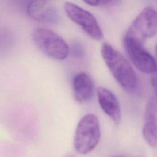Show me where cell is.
<instances>
[{
    "mask_svg": "<svg viewBox=\"0 0 157 157\" xmlns=\"http://www.w3.org/2000/svg\"><path fill=\"white\" fill-rule=\"evenodd\" d=\"M112 157H125L124 156H112Z\"/></svg>",
    "mask_w": 157,
    "mask_h": 157,
    "instance_id": "cell-16",
    "label": "cell"
},
{
    "mask_svg": "<svg viewBox=\"0 0 157 157\" xmlns=\"http://www.w3.org/2000/svg\"><path fill=\"white\" fill-rule=\"evenodd\" d=\"M72 52L74 54L77 56H79L80 55H83V49L81 45H80L78 43L74 44V45L72 47Z\"/></svg>",
    "mask_w": 157,
    "mask_h": 157,
    "instance_id": "cell-12",
    "label": "cell"
},
{
    "mask_svg": "<svg viewBox=\"0 0 157 157\" xmlns=\"http://www.w3.org/2000/svg\"><path fill=\"white\" fill-rule=\"evenodd\" d=\"M124 47L132 63L144 73H154L157 70L152 55L144 47V44L128 38H124Z\"/></svg>",
    "mask_w": 157,
    "mask_h": 157,
    "instance_id": "cell-6",
    "label": "cell"
},
{
    "mask_svg": "<svg viewBox=\"0 0 157 157\" xmlns=\"http://www.w3.org/2000/svg\"><path fill=\"white\" fill-rule=\"evenodd\" d=\"M72 91L75 100L85 102L90 100L94 93V83L91 76L84 72L76 74L72 79Z\"/></svg>",
    "mask_w": 157,
    "mask_h": 157,
    "instance_id": "cell-10",
    "label": "cell"
},
{
    "mask_svg": "<svg viewBox=\"0 0 157 157\" xmlns=\"http://www.w3.org/2000/svg\"><path fill=\"white\" fill-rule=\"evenodd\" d=\"M26 10L28 15L33 20L46 23H57L59 14L56 7L50 1L36 0L29 1Z\"/></svg>",
    "mask_w": 157,
    "mask_h": 157,
    "instance_id": "cell-7",
    "label": "cell"
},
{
    "mask_svg": "<svg viewBox=\"0 0 157 157\" xmlns=\"http://www.w3.org/2000/svg\"><path fill=\"white\" fill-rule=\"evenodd\" d=\"M155 51H156V56H157V45H156V48H155Z\"/></svg>",
    "mask_w": 157,
    "mask_h": 157,
    "instance_id": "cell-15",
    "label": "cell"
},
{
    "mask_svg": "<svg viewBox=\"0 0 157 157\" xmlns=\"http://www.w3.org/2000/svg\"><path fill=\"white\" fill-rule=\"evenodd\" d=\"M33 39L36 45L47 56L59 61L65 59L69 53L66 42L56 33L43 27L34 29Z\"/></svg>",
    "mask_w": 157,
    "mask_h": 157,
    "instance_id": "cell-3",
    "label": "cell"
},
{
    "mask_svg": "<svg viewBox=\"0 0 157 157\" xmlns=\"http://www.w3.org/2000/svg\"><path fill=\"white\" fill-rule=\"evenodd\" d=\"M101 53L109 71L119 85L128 92H134L138 86V79L126 58L107 42L102 44Z\"/></svg>",
    "mask_w": 157,
    "mask_h": 157,
    "instance_id": "cell-1",
    "label": "cell"
},
{
    "mask_svg": "<svg viewBox=\"0 0 157 157\" xmlns=\"http://www.w3.org/2000/svg\"><path fill=\"white\" fill-rule=\"evenodd\" d=\"M64 157H74L72 155H66Z\"/></svg>",
    "mask_w": 157,
    "mask_h": 157,
    "instance_id": "cell-14",
    "label": "cell"
},
{
    "mask_svg": "<svg viewBox=\"0 0 157 157\" xmlns=\"http://www.w3.org/2000/svg\"><path fill=\"white\" fill-rule=\"evenodd\" d=\"M85 3L96 7H112L118 4L119 1H110V0H88L85 1Z\"/></svg>",
    "mask_w": 157,
    "mask_h": 157,
    "instance_id": "cell-11",
    "label": "cell"
},
{
    "mask_svg": "<svg viewBox=\"0 0 157 157\" xmlns=\"http://www.w3.org/2000/svg\"><path fill=\"white\" fill-rule=\"evenodd\" d=\"M142 134L150 147H157V99L155 96L150 97L145 105Z\"/></svg>",
    "mask_w": 157,
    "mask_h": 157,
    "instance_id": "cell-8",
    "label": "cell"
},
{
    "mask_svg": "<svg viewBox=\"0 0 157 157\" xmlns=\"http://www.w3.org/2000/svg\"><path fill=\"white\" fill-rule=\"evenodd\" d=\"M101 137L99 121L93 113H87L79 120L74 136L75 150L81 154L91 151L98 145Z\"/></svg>",
    "mask_w": 157,
    "mask_h": 157,
    "instance_id": "cell-2",
    "label": "cell"
},
{
    "mask_svg": "<svg viewBox=\"0 0 157 157\" xmlns=\"http://www.w3.org/2000/svg\"><path fill=\"white\" fill-rule=\"evenodd\" d=\"M64 8L67 16L93 39L100 40L103 33L95 17L89 11L69 1L65 2Z\"/></svg>",
    "mask_w": 157,
    "mask_h": 157,
    "instance_id": "cell-5",
    "label": "cell"
},
{
    "mask_svg": "<svg viewBox=\"0 0 157 157\" xmlns=\"http://www.w3.org/2000/svg\"><path fill=\"white\" fill-rule=\"evenodd\" d=\"M151 85L153 88L156 98L157 99V70L155 72L153 73V76L151 77Z\"/></svg>",
    "mask_w": 157,
    "mask_h": 157,
    "instance_id": "cell-13",
    "label": "cell"
},
{
    "mask_svg": "<svg viewBox=\"0 0 157 157\" xmlns=\"http://www.w3.org/2000/svg\"><path fill=\"white\" fill-rule=\"evenodd\" d=\"M99 104L103 112L116 124L121 120V109L118 100L113 92L104 86L96 89Z\"/></svg>",
    "mask_w": 157,
    "mask_h": 157,
    "instance_id": "cell-9",
    "label": "cell"
},
{
    "mask_svg": "<svg viewBox=\"0 0 157 157\" xmlns=\"http://www.w3.org/2000/svg\"><path fill=\"white\" fill-rule=\"evenodd\" d=\"M157 33V11L152 7L144 8L129 27L124 37L144 44L147 39Z\"/></svg>",
    "mask_w": 157,
    "mask_h": 157,
    "instance_id": "cell-4",
    "label": "cell"
}]
</instances>
